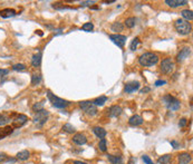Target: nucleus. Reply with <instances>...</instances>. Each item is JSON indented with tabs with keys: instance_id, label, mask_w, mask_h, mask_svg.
<instances>
[{
	"instance_id": "11",
	"label": "nucleus",
	"mask_w": 193,
	"mask_h": 164,
	"mask_svg": "<svg viewBox=\"0 0 193 164\" xmlns=\"http://www.w3.org/2000/svg\"><path fill=\"white\" fill-rule=\"evenodd\" d=\"M73 142L77 145H84L87 143V137L83 133H77L73 136Z\"/></svg>"
},
{
	"instance_id": "22",
	"label": "nucleus",
	"mask_w": 193,
	"mask_h": 164,
	"mask_svg": "<svg viewBox=\"0 0 193 164\" xmlns=\"http://www.w3.org/2000/svg\"><path fill=\"white\" fill-rule=\"evenodd\" d=\"M17 159L20 160V161H26V160L29 159V156H30V153H29L27 150H24V151H20L17 153Z\"/></svg>"
},
{
	"instance_id": "44",
	"label": "nucleus",
	"mask_w": 193,
	"mask_h": 164,
	"mask_svg": "<svg viewBox=\"0 0 193 164\" xmlns=\"http://www.w3.org/2000/svg\"><path fill=\"white\" fill-rule=\"evenodd\" d=\"M135 163H136V159H135V157H131L129 164H135Z\"/></svg>"
},
{
	"instance_id": "17",
	"label": "nucleus",
	"mask_w": 193,
	"mask_h": 164,
	"mask_svg": "<svg viewBox=\"0 0 193 164\" xmlns=\"http://www.w3.org/2000/svg\"><path fill=\"white\" fill-rule=\"evenodd\" d=\"M12 132H14V127H12V126H5V127L0 128V140L7 137L8 135H10Z\"/></svg>"
},
{
	"instance_id": "20",
	"label": "nucleus",
	"mask_w": 193,
	"mask_h": 164,
	"mask_svg": "<svg viewBox=\"0 0 193 164\" xmlns=\"http://www.w3.org/2000/svg\"><path fill=\"white\" fill-rule=\"evenodd\" d=\"M40 63H42V54L38 53L33 56V58H31V65H33V67H35V68L39 67Z\"/></svg>"
},
{
	"instance_id": "16",
	"label": "nucleus",
	"mask_w": 193,
	"mask_h": 164,
	"mask_svg": "<svg viewBox=\"0 0 193 164\" xmlns=\"http://www.w3.org/2000/svg\"><path fill=\"white\" fill-rule=\"evenodd\" d=\"M109 116L111 117H117V116H120L121 114H122V107L121 106H118V105H114V106H112L111 109H109Z\"/></svg>"
},
{
	"instance_id": "42",
	"label": "nucleus",
	"mask_w": 193,
	"mask_h": 164,
	"mask_svg": "<svg viewBox=\"0 0 193 164\" xmlns=\"http://www.w3.org/2000/svg\"><path fill=\"white\" fill-rule=\"evenodd\" d=\"M164 84H166V82L165 81H156L155 82V86H162V85H164Z\"/></svg>"
},
{
	"instance_id": "33",
	"label": "nucleus",
	"mask_w": 193,
	"mask_h": 164,
	"mask_svg": "<svg viewBox=\"0 0 193 164\" xmlns=\"http://www.w3.org/2000/svg\"><path fill=\"white\" fill-rule=\"evenodd\" d=\"M138 44H140V39H138V38H134V39H133V42H131V45H129V49L134 51V50L137 48V45H138Z\"/></svg>"
},
{
	"instance_id": "23",
	"label": "nucleus",
	"mask_w": 193,
	"mask_h": 164,
	"mask_svg": "<svg viewBox=\"0 0 193 164\" xmlns=\"http://www.w3.org/2000/svg\"><path fill=\"white\" fill-rule=\"evenodd\" d=\"M107 159L112 164H124L123 160L121 156H114V155H107Z\"/></svg>"
},
{
	"instance_id": "14",
	"label": "nucleus",
	"mask_w": 193,
	"mask_h": 164,
	"mask_svg": "<svg viewBox=\"0 0 193 164\" xmlns=\"http://www.w3.org/2000/svg\"><path fill=\"white\" fill-rule=\"evenodd\" d=\"M165 3L171 8H176L180 6H185L187 1H185V0H165Z\"/></svg>"
},
{
	"instance_id": "35",
	"label": "nucleus",
	"mask_w": 193,
	"mask_h": 164,
	"mask_svg": "<svg viewBox=\"0 0 193 164\" xmlns=\"http://www.w3.org/2000/svg\"><path fill=\"white\" fill-rule=\"evenodd\" d=\"M42 107H44V102H40V103H37V104H35V105L33 106V111L34 112L42 111V109H44Z\"/></svg>"
},
{
	"instance_id": "3",
	"label": "nucleus",
	"mask_w": 193,
	"mask_h": 164,
	"mask_svg": "<svg viewBox=\"0 0 193 164\" xmlns=\"http://www.w3.org/2000/svg\"><path fill=\"white\" fill-rule=\"evenodd\" d=\"M47 97H48V100H50V103L53 104V106H55L56 109H66V107L69 105V103H68L67 100H63V98H59V97H57V96H55L50 91H48L47 92Z\"/></svg>"
},
{
	"instance_id": "19",
	"label": "nucleus",
	"mask_w": 193,
	"mask_h": 164,
	"mask_svg": "<svg viewBox=\"0 0 193 164\" xmlns=\"http://www.w3.org/2000/svg\"><path fill=\"white\" fill-rule=\"evenodd\" d=\"M93 132L99 139H104V137L106 136V131L103 127H99V126H95V127L93 128Z\"/></svg>"
},
{
	"instance_id": "5",
	"label": "nucleus",
	"mask_w": 193,
	"mask_h": 164,
	"mask_svg": "<svg viewBox=\"0 0 193 164\" xmlns=\"http://www.w3.org/2000/svg\"><path fill=\"white\" fill-rule=\"evenodd\" d=\"M163 102L169 111H178L180 109V100L171 95H165L163 97Z\"/></svg>"
},
{
	"instance_id": "15",
	"label": "nucleus",
	"mask_w": 193,
	"mask_h": 164,
	"mask_svg": "<svg viewBox=\"0 0 193 164\" xmlns=\"http://www.w3.org/2000/svg\"><path fill=\"white\" fill-rule=\"evenodd\" d=\"M143 118L140 116V115H133L129 120V124L131 126H138V125H142L143 124Z\"/></svg>"
},
{
	"instance_id": "24",
	"label": "nucleus",
	"mask_w": 193,
	"mask_h": 164,
	"mask_svg": "<svg viewBox=\"0 0 193 164\" xmlns=\"http://www.w3.org/2000/svg\"><path fill=\"white\" fill-rule=\"evenodd\" d=\"M171 160H172V155H170V154H166V155L161 156V157L157 160V162H159V164H170L171 163Z\"/></svg>"
},
{
	"instance_id": "8",
	"label": "nucleus",
	"mask_w": 193,
	"mask_h": 164,
	"mask_svg": "<svg viewBox=\"0 0 193 164\" xmlns=\"http://www.w3.org/2000/svg\"><path fill=\"white\" fill-rule=\"evenodd\" d=\"M109 39L114 42L115 45H117L118 47L123 48L125 46L126 42V36L124 35H120V33H114V35H109Z\"/></svg>"
},
{
	"instance_id": "31",
	"label": "nucleus",
	"mask_w": 193,
	"mask_h": 164,
	"mask_svg": "<svg viewBox=\"0 0 193 164\" xmlns=\"http://www.w3.org/2000/svg\"><path fill=\"white\" fill-rule=\"evenodd\" d=\"M98 148H99V150H101L102 152H106V150H107L106 140H105V139H102L101 141H99V143H98Z\"/></svg>"
},
{
	"instance_id": "36",
	"label": "nucleus",
	"mask_w": 193,
	"mask_h": 164,
	"mask_svg": "<svg viewBox=\"0 0 193 164\" xmlns=\"http://www.w3.org/2000/svg\"><path fill=\"white\" fill-rule=\"evenodd\" d=\"M8 155L6 153H3V152H0V163H3V162L8 161Z\"/></svg>"
},
{
	"instance_id": "18",
	"label": "nucleus",
	"mask_w": 193,
	"mask_h": 164,
	"mask_svg": "<svg viewBox=\"0 0 193 164\" xmlns=\"http://www.w3.org/2000/svg\"><path fill=\"white\" fill-rule=\"evenodd\" d=\"M14 16H16V10H14V9L7 8L0 11V17L1 18H10V17Z\"/></svg>"
},
{
	"instance_id": "39",
	"label": "nucleus",
	"mask_w": 193,
	"mask_h": 164,
	"mask_svg": "<svg viewBox=\"0 0 193 164\" xmlns=\"http://www.w3.org/2000/svg\"><path fill=\"white\" fill-rule=\"evenodd\" d=\"M95 3V1H81V6H92V5H94Z\"/></svg>"
},
{
	"instance_id": "34",
	"label": "nucleus",
	"mask_w": 193,
	"mask_h": 164,
	"mask_svg": "<svg viewBox=\"0 0 193 164\" xmlns=\"http://www.w3.org/2000/svg\"><path fill=\"white\" fill-rule=\"evenodd\" d=\"M9 121H10V118H9L8 116H6V115H3L0 113V125H6Z\"/></svg>"
},
{
	"instance_id": "4",
	"label": "nucleus",
	"mask_w": 193,
	"mask_h": 164,
	"mask_svg": "<svg viewBox=\"0 0 193 164\" xmlns=\"http://www.w3.org/2000/svg\"><path fill=\"white\" fill-rule=\"evenodd\" d=\"M79 107L90 116H95L97 114V107L93 104V102H90V100H81V102H79Z\"/></svg>"
},
{
	"instance_id": "41",
	"label": "nucleus",
	"mask_w": 193,
	"mask_h": 164,
	"mask_svg": "<svg viewBox=\"0 0 193 164\" xmlns=\"http://www.w3.org/2000/svg\"><path fill=\"white\" fill-rule=\"evenodd\" d=\"M8 73H9V70L8 69H0V75L2 76H6V75H8Z\"/></svg>"
},
{
	"instance_id": "45",
	"label": "nucleus",
	"mask_w": 193,
	"mask_h": 164,
	"mask_svg": "<svg viewBox=\"0 0 193 164\" xmlns=\"http://www.w3.org/2000/svg\"><path fill=\"white\" fill-rule=\"evenodd\" d=\"M74 164H87V163H85V162H81V161H75V162H74Z\"/></svg>"
},
{
	"instance_id": "6",
	"label": "nucleus",
	"mask_w": 193,
	"mask_h": 164,
	"mask_svg": "<svg viewBox=\"0 0 193 164\" xmlns=\"http://www.w3.org/2000/svg\"><path fill=\"white\" fill-rule=\"evenodd\" d=\"M48 114H49V113H48L47 111H45V109L38 111V112H36V114H35L33 121H34V123L38 124L39 126H42V125H44V124H45V122L47 121Z\"/></svg>"
},
{
	"instance_id": "9",
	"label": "nucleus",
	"mask_w": 193,
	"mask_h": 164,
	"mask_svg": "<svg viewBox=\"0 0 193 164\" xmlns=\"http://www.w3.org/2000/svg\"><path fill=\"white\" fill-rule=\"evenodd\" d=\"M27 121H28V117L26 116V115L24 114H19L16 116V118H15L14 121H12V124H14V127L16 128H19L21 127V126H24L27 123Z\"/></svg>"
},
{
	"instance_id": "10",
	"label": "nucleus",
	"mask_w": 193,
	"mask_h": 164,
	"mask_svg": "<svg viewBox=\"0 0 193 164\" xmlns=\"http://www.w3.org/2000/svg\"><path fill=\"white\" fill-rule=\"evenodd\" d=\"M190 55H191V48L184 47L183 49L180 50V53L178 54V56H176V60L179 61V63H181V61L185 60Z\"/></svg>"
},
{
	"instance_id": "30",
	"label": "nucleus",
	"mask_w": 193,
	"mask_h": 164,
	"mask_svg": "<svg viewBox=\"0 0 193 164\" xmlns=\"http://www.w3.org/2000/svg\"><path fill=\"white\" fill-rule=\"evenodd\" d=\"M12 69L16 70V72H25V70H27V67L24 64H16L12 66Z\"/></svg>"
},
{
	"instance_id": "12",
	"label": "nucleus",
	"mask_w": 193,
	"mask_h": 164,
	"mask_svg": "<svg viewBox=\"0 0 193 164\" xmlns=\"http://www.w3.org/2000/svg\"><path fill=\"white\" fill-rule=\"evenodd\" d=\"M140 83L138 82H129V83H127L125 85V92L126 93H134V92H136L137 89L140 88Z\"/></svg>"
},
{
	"instance_id": "43",
	"label": "nucleus",
	"mask_w": 193,
	"mask_h": 164,
	"mask_svg": "<svg viewBox=\"0 0 193 164\" xmlns=\"http://www.w3.org/2000/svg\"><path fill=\"white\" fill-rule=\"evenodd\" d=\"M150 91H151V89H150V87H145V88L141 89L140 93H141V94H144V93H147V92H150Z\"/></svg>"
},
{
	"instance_id": "38",
	"label": "nucleus",
	"mask_w": 193,
	"mask_h": 164,
	"mask_svg": "<svg viewBox=\"0 0 193 164\" xmlns=\"http://www.w3.org/2000/svg\"><path fill=\"white\" fill-rule=\"evenodd\" d=\"M186 124H187V120H186V118H181V120H180V122H179V126H180V127H184Z\"/></svg>"
},
{
	"instance_id": "26",
	"label": "nucleus",
	"mask_w": 193,
	"mask_h": 164,
	"mask_svg": "<svg viewBox=\"0 0 193 164\" xmlns=\"http://www.w3.org/2000/svg\"><path fill=\"white\" fill-rule=\"evenodd\" d=\"M106 100H107V97L106 96H101V97H97L96 98L94 102H93V104L97 107V106H103L104 104L106 103Z\"/></svg>"
},
{
	"instance_id": "1",
	"label": "nucleus",
	"mask_w": 193,
	"mask_h": 164,
	"mask_svg": "<svg viewBox=\"0 0 193 164\" xmlns=\"http://www.w3.org/2000/svg\"><path fill=\"white\" fill-rule=\"evenodd\" d=\"M138 63L144 67H151L159 63V56L154 53H144L140 56Z\"/></svg>"
},
{
	"instance_id": "25",
	"label": "nucleus",
	"mask_w": 193,
	"mask_h": 164,
	"mask_svg": "<svg viewBox=\"0 0 193 164\" xmlns=\"http://www.w3.org/2000/svg\"><path fill=\"white\" fill-rule=\"evenodd\" d=\"M111 29H112V31H116V33H120V31H122L124 29V26L121 24V22H113L112 26H111Z\"/></svg>"
},
{
	"instance_id": "27",
	"label": "nucleus",
	"mask_w": 193,
	"mask_h": 164,
	"mask_svg": "<svg viewBox=\"0 0 193 164\" xmlns=\"http://www.w3.org/2000/svg\"><path fill=\"white\" fill-rule=\"evenodd\" d=\"M136 25V18L135 17H129L125 20V26L127 28H133Z\"/></svg>"
},
{
	"instance_id": "13",
	"label": "nucleus",
	"mask_w": 193,
	"mask_h": 164,
	"mask_svg": "<svg viewBox=\"0 0 193 164\" xmlns=\"http://www.w3.org/2000/svg\"><path fill=\"white\" fill-rule=\"evenodd\" d=\"M191 160H192L191 154L186 153V152H183V153L178 155V161H179L180 164H189L191 162Z\"/></svg>"
},
{
	"instance_id": "37",
	"label": "nucleus",
	"mask_w": 193,
	"mask_h": 164,
	"mask_svg": "<svg viewBox=\"0 0 193 164\" xmlns=\"http://www.w3.org/2000/svg\"><path fill=\"white\" fill-rule=\"evenodd\" d=\"M142 160L144 161V163H145V164H154L153 161L150 159V156H147V155H143L142 156Z\"/></svg>"
},
{
	"instance_id": "7",
	"label": "nucleus",
	"mask_w": 193,
	"mask_h": 164,
	"mask_svg": "<svg viewBox=\"0 0 193 164\" xmlns=\"http://www.w3.org/2000/svg\"><path fill=\"white\" fill-rule=\"evenodd\" d=\"M174 69V63L171 58H164L161 63V72L163 74H170Z\"/></svg>"
},
{
	"instance_id": "28",
	"label": "nucleus",
	"mask_w": 193,
	"mask_h": 164,
	"mask_svg": "<svg viewBox=\"0 0 193 164\" xmlns=\"http://www.w3.org/2000/svg\"><path fill=\"white\" fill-rule=\"evenodd\" d=\"M42 82V76L39 74H33L31 76V85H38Z\"/></svg>"
},
{
	"instance_id": "21",
	"label": "nucleus",
	"mask_w": 193,
	"mask_h": 164,
	"mask_svg": "<svg viewBox=\"0 0 193 164\" xmlns=\"http://www.w3.org/2000/svg\"><path fill=\"white\" fill-rule=\"evenodd\" d=\"M181 15L183 17V20L185 21H191L193 19V14L192 10H189V9H184V10L181 11Z\"/></svg>"
},
{
	"instance_id": "32",
	"label": "nucleus",
	"mask_w": 193,
	"mask_h": 164,
	"mask_svg": "<svg viewBox=\"0 0 193 164\" xmlns=\"http://www.w3.org/2000/svg\"><path fill=\"white\" fill-rule=\"evenodd\" d=\"M81 29L84 31H92L94 29V25H93L92 22H86L84 25L81 26Z\"/></svg>"
},
{
	"instance_id": "2",
	"label": "nucleus",
	"mask_w": 193,
	"mask_h": 164,
	"mask_svg": "<svg viewBox=\"0 0 193 164\" xmlns=\"http://www.w3.org/2000/svg\"><path fill=\"white\" fill-rule=\"evenodd\" d=\"M174 28L180 35H189L192 31V25L183 19H178L174 22Z\"/></svg>"
},
{
	"instance_id": "29",
	"label": "nucleus",
	"mask_w": 193,
	"mask_h": 164,
	"mask_svg": "<svg viewBox=\"0 0 193 164\" xmlns=\"http://www.w3.org/2000/svg\"><path fill=\"white\" fill-rule=\"evenodd\" d=\"M63 130H64V132H66V133H69V134H73L74 132H75V127H74L72 124H69V123L65 124V125L63 126Z\"/></svg>"
},
{
	"instance_id": "40",
	"label": "nucleus",
	"mask_w": 193,
	"mask_h": 164,
	"mask_svg": "<svg viewBox=\"0 0 193 164\" xmlns=\"http://www.w3.org/2000/svg\"><path fill=\"white\" fill-rule=\"evenodd\" d=\"M171 145H172L174 148H180V143H178L176 141H171Z\"/></svg>"
}]
</instances>
